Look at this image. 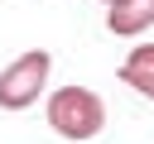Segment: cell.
Masks as SVG:
<instances>
[{"instance_id": "7a4b0ae2", "label": "cell", "mask_w": 154, "mask_h": 144, "mask_svg": "<svg viewBox=\"0 0 154 144\" xmlns=\"http://www.w3.org/2000/svg\"><path fill=\"white\" fill-rule=\"evenodd\" d=\"M48 72H53V53H48V48L19 53V58L0 72V110H24V106H34L38 91L48 86Z\"/></svg>"}, {"instance_id": "277c9868", "label": "cell", "mask_w": 154, "mask_h": 144, "mask_svg": "<svg viewBox=\"0 0 154 144\" xmlns=\"http://www.w3.org/2000/svg\"><path fill=\"white\" fill-rule=\"evenodd\" d=\"M120 82L135 86L144 101H154V43H140V48L125 53V62H120Z\"/></svg>"}, {"instance_id": "5b68a950", "label": "cell", "mask_w": 154, "mask_h": 144, "mask_svg": "<svg viewBox=\"0 0 154 144\" xmlns=\"http://www.w3.org/2000/svg\"><path fill=\"white\" fill-rule=\"evenodd\" d=\"M106 5H111V0H106Z\"/></svg>"}, {"instance_id": "3957f363", "label": "cell", "mask_w": 154, "mask_h": 144, "mask_svg": "<svg viewBox=\"0 0 154 144\" xmlns=\"http://www.w3.org/2000/svg\"><path fill=\"white\" fill-rule=\"evenodd\" d=\"M154 24V0H111L106 5V29L116 38H140Z\"/></svg>"}, {"instance_id": "6da1fadb", "label": "cell", "mask_w": 154, "mask_h": 144, "mask_svg": "<svg viewBox=\"0 0 154 144\" xmlns=\"http://www.w3.org/2000/svg\"><path fill=\"white\" fill-rule=\"evenodd\" d=\"M48 125H53V134H63V139H91V134H101V125H106V101L91 91V86H58L53 96H48Z\"/></svg>"}]
</instances>
